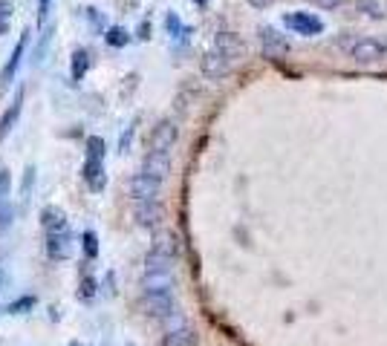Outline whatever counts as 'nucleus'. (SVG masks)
I'll use <instances>...</instances> for the list:
<instances>
[{
	"label": "nucleus",
	"instance_id": "4468645a",
	"mask_svg": "<svg viewBox=\"0 0 387 346\" xmlns=\"http://www.w3.org/2000/svg\"><path fill=\"white\" fill-rule=\"evenodd\" d=\"M41 225L47 234H58V231H67V214L64 208H58V205H47L41 211Z\"/></svg>",
	"mask_w": 387,
	"mask_h": 346
},
{
	"label": "nucleus",
	"instance_id": "20e7f679",
	"mask_svg": "<svg viewBox=\"0 0 387 346\" xmlns=\"http://www.w3.org/2000/svg\"><path fill=\"white\" fill-rule=\"evenodd\" d=\"M176 136H180V128H176V121L171 118H162L156 128L151 130V139H147V147L156 150V153H168L173 144H176Z\"/></svg>",
	"mask_w": 387,
	"mask_h": 346
},
{
	"label": "nucleus",
	"instance_id": "6e6552de",
	"mask_svg": "<svg viewBox=\"0 0 387 346\" xmlns=\"http://www.w3.org/2000/svg\"><path fill=\"white\" fill-rule=\"evenodd\" d=\"M159 179H151V176H145V173H136L133 179H130V197L136 199V202H147V199H156L159 197Z\"/></svg>",
	"mask_w": 387,
	"mask_h": 346
},
{
	"label": "nucleus",
	"instance_id": "f03ea898",
	"mask_svg": "<svg viewBox=\"0 0 387 346\" xmlns=\"http://www.w3.org/2000/svg\"><path fill=\"white\" fill-rule=\"evenodd\" d=\"M283 23L292 29L295 35H304V38H312V35L324 32V20L312 12H289V15H283Z\"/></svg>",
	"mask_w": 387,
	"mask_h": 346
},
{
	"label": "nucleus",
	"instance_id": "c85d7f7f",
	"mask_svg": "<svg viewBox=\"0 0 387 346\" xmlns=\"http://www.w3.org/2000/svg\"><path fill=\"white\" fill-rule=\"evenodd\" d=\"M32 306H35V297H20V300L9 303V311H12V314H23L26 309H32Z\"/></svg>",
	"mask_w": 387,
	"mask_h": 346
},
{
	"label": "nucleus",
	"instance_id": "6ab92c4d",
	"mask_svg": "<svg viewBox=\"0 0 387 346\" xmlns=\"http://www.w3.org/2000/svg\"><path fill=\"white\" fill-rule=\"evenodd\" d=\"M151 251H156V254H165V257H171V260H173V257H176V251H180V245H176V234H171V231L159 234Z\"/></svg>",
	"mask_w": 387,
	"mask_h": 346
},
{
	"label": "nucleus",
	"instance_id": "a878e982",
	"mask_svg": "<svg viewBox=\"0 0 387 346\" xmlns=\"http://www.w3.org/2000/svg\"><path fill=\"white\" fill-rule=\"evenodd\" d=\"M9 191H12V173L0 171V205L9 202Z\"/></svg>",
	"mask_w": 387,
	"mask_h": 346
},
{
	"label": "nucleus",
	"instance_id": "c756f323",
	"mask_svg": "<svg viewBox=\"0 0 387 346\" xmlns=\"http://www.w3.org/2000/svg\"><path fill=\"white\" fill-rule=\"evenodd\" d=\"M49 35H52V29H44V35H41V41H38V47H35V64H41V61H44V52H47Z\"/></svg>",
	"mask_w": 387,
	"mask_h": 346
},
{
	"label": "nucleus",
	"instance_id": "ddd939ff",
	"mask_svg": "<svg viewBox=\"0 0 387 346\" xmlns=\"http://www.w3.org/2000/svg\"><path fill=\"white\" fill-rule=\"evenodd\" d=\"M73 251V240L70 231H58V234H47V254L49 260H67Z\"/></svg>",
	"mask_w": 387,
	"mask_h": 346
},
{
	"label": "nucleus",
	"instance_id": "4be33fe9",
	"mask_svg": "<svg viewBox=\"0 0 387 346\" xmlns=\"http://www.w3.org/2000/svg\"><path fill=\"white\" fill-rule=\"evenodd\" d=\"M104 41H107L113 49H118V47H125V44L130 41V32H128V29H122V26H110L107 35H104Z\"/></svg>",
	"mask_w": 387,
	"mask_h": 346
},
{
	"label": "nucleus",
	"instance_id": "b1692460",
	"mask_svg": "<svg viewBox=\"0 0 387 346\" xmlns=\"http://www.w3.org/2000/svg\"><path fill=\"white\" fill-rule=\"evenodd\" d=\"M165 26H168L171 38H185V35H188V29L183 26V20H180V15H176V12H168V18H165Z\"/></svg>",
	"mask_w": 387,
	"mask_h": 346
},
{
	"label": "nucleus",
	"instance_id": "58836bf2",
	"mask_svg": "<svg viewBox=\"0 0 387 346\" xmlns=\"http://www.w3.org/2000/svg\"><path fill=\"white\" fill-rule=\"evenodd\" d=\"M197 4H205V0H197Z\"/></svg>",
	"mask_w": 387,
	"mask_h": 346
},
{
	"label": "nucleus",
	"instance_id": "423d86ee",
	"mask_svg": "<svg viewBox=\"0 0 387 346\" xmlns=\"http://www.w3.org/2000/svg\"><path fill=\"white\" fill-rule=\"evenodd\" d=\"M199 70H202V75L205 78H226L228 73H231V61L223 55V52H217V49H208L202 58H199Z\"/></svg>",
	"mask_w": 387,
	"mask_h": 346
},
{
	"label": "nucleus",
	"instance_id": "2f4dec72",
	"mask_svg": "<svg viewBox=\"0 0 387 346\" xmlns=\"http://www.w3.org/2000/svg\"><path fill=\"white\" fill-rule=\"evenodd\" d=\"M81 295H84V297H93V295H96V280H93V277H84V283H81Z\"/></svg>",
	"mask_w": 387,
	"mask_h": 346
},
{
	"label": "nucleus",
	"instance_id": "7ed1b4c3",
	"mask_svg": "<svg viewBox=\"0 0 387 346\" xmlns=\"http://www.w3.org/2000/svg\"><path fill=\"white\" fill-rule=\"evenodd\" d=\"M260 49L266 58H272V61H281L289 55V41L286 35H281L275 26H260Z\"/></svg>",
	"mask_w": 387,
	"mask_h": 346
},
{
	"label": "nucleus",
	"instance_id": "5701e85b",
	"mask_svg": "<svg viewBox=\"0 0 387 346\" xmlns=\"http://www.w3.org/2000/svg\"><path fill=\"white\" fill-rule=\"evenodd\" d=\"M12 15H15V4H12V0H0V35L9 32Z\"/></svg>",
	"mask_w": 387,
	"mask_h": 346
},
{
	"label": "nucleus",
	"instance_id": "39448f33",
	"mask_svg": "<svg viewBox=\"0 0 387 346\" xmlns=\"http://www.w3.org/2000/svg\"><path fill=\"white\" fill-rule=\"evenodd\" d=\"M145 309L151 318L156 321H171L176 318V300H173V292L168 295H145Z\"/></svg>",
	"mask_w": 387,
	"mask_h": 346
},
{
	"label": "nucleus",
	"instance_id": "f704fd0d",
	"mask_svg": "<svg viewBox=\"0 0 387 346\" xmlns=\"http://www.w3.org/2000/svg\"><path fill=\"white\" fill-rule=\"evenodd\" d=\"M49 6H52V0H38V20L44 23L47 15H49Z\"/></svg>",
	"mask_w": 387,
	"mask_h": 346
},
{
	"label": "nucleus",
	"instance_id": "0eeeda50",
	"mask_svg": "<svg viewBox=\"0 0 387 346\" xmlns=\"http://www.w3.org/2000/svg\"><path fill=\"white\" fill-rule=\"evenodd\" d=\"M145 176H151V179H165L171 173V156L168 153H156V150H147V156L142 159V171Z\"/></svg>",
	"mask_w": 387,
	"mask_h": 346
},
{
	"label": "nucleus",
	"instance_id": "9d476101",
	"mask_svg": "<svg viewBox=\"0 0 387 346\" xmlns=\"http://www.w3.org/2000/svg\"><path fill=\"white\" fill-rule=\"evenodd\" d=\"M133 219H136V225H142V228H156L159 219H162V205L156 199L136 202L133 205Z\"/></svg>",
	"mask_w": 387,
	"mask_h": 346
},
{
	"label": "nucleus",
	"instance_id": "473e14b6",
	"mask_svg": "<svg viewBox=\"0 0 387 346\" xmlns=\"http://www.w3.org/2000/svg\"><path fill=\"white\" fill-rule=\"evenodd\" d=\"M133 130H136V121H133V124H130V128H128V133L122 136V142H118V150H122V153H125V150L130 147V139H133Z\"/></svg>",
	"mask_w": 387,
	"mask_h": 346
},
{
	"label": "nucleus",
	"instance_id": "bb28decb",
	"mask_svg": "<svg viewBox=\"0 0 387 346\" xmlns=\"http://www.w3.org/2000/svg\"><path fill=\"white\" fill-rule=\"evenodd\" d=\"M81 240H84V254H87V257H96V254H99V240H96V234H93V231H84Z\"/></svg>",
	"mask_w": 387,
	"mask_h": 346
},
{
	"label": "nucleus",
	"instance_id": "cd10ccee",
	"mask_svg": "<svg viewBox=\"0 0 387 346\" xmlns=\"http://www.w3.org/2000/svg\"><path fill=\"white\" fill-rule=\"evenodd\" d=\"M12 219H15V208H12V202H4L0 205V231H6L12 225Z\"/></svg>",
	"mask_w": 387,
	"mask_h": 346
},
{
	"label": "nucleus",
	"instance_id": "7c9ffc66",
	"mask_svg": "<svg viewBox=\"0 0 387 346\" xmlns=\"http://www.w3.org/2000/svg\"><path fill=\"white\" fill-rule=\"evenodd\" d=\"M359 12H367L370 18H381V9L376 0H359Z\"/></svg>",
	"mask_w": 387,
	"mask_h": 346
},
{
	"label": "nucleus",
	"instance_id": "412c9836",
	"mask_svg": "<svg viewBox=\"0 0 387 346\" xmlns=\"http://www.w3.org/2000/svg\"><path fill=\"white\" fill-rule=\"evenodd\" d=\"M104 153H107V147H104L102 136H90V139H87V159H90V162H104Z\"/></svg>",
	"mask_w": 387,
	"mask_h": 346
},
{
	"label": "nucleus",
	"instance_id": "1a4fd4ad",
	"mask_svg": "<svg viewBox=\"0 0 387 346\" xmlns=\"http://www.w3.org/2000/svg\"><path fill=\"white\" fill-rule=\"evenodd\" d=\"M26 41H29V29L18 38V44H15V49H12L9 61H6V67H4V73H0V92L12 84V78H15L18 67H20V61H23V52H26Z\"/></svg>",
	"mask_w": 387,
	"mask_h": 346
},
{
	"label": "nucleus",
	"instance_id": "4c0bfd02",
	"mask_svg": "<svg viewBox=\"0 0 387 346\" xmlns=\"http://www.w3.org/2000/svg\"><path fill=\"white\" fill-rule=\"evenodd\" d=\"M70 346H81V343H70Z\"/></svg>",
	"mask_w": 387,
	"mask_h": 346
},
{
	"label": "nucleus",
	"instance_id": "a211bd4d",
	"mask_svg": "<svg viewBox=\"0 0 387 346\" xmlns=\"http://www.w3.org/2000/svg\"><path fill=\"white\" fill-rule=\"evenodd\" d=\"M159 271H173V260L151 251V254L145 257V274H159Z\"/></svg>",
	"mask_w": 387,
	"mask_h": 346
},
{
	"label": "nucleus",
	"instance_id": "2eb2a0df",
	"mask_svg": "<svg viewBox=\"0 0 387 346\" xmlns=\"http://www.w3.org/2000/svg\"><path fill=\"white\" fill-rule=\"evenodd\" d=\"M20 110H23V89H18V92H15L12 104L6 107V113H4V116H0V139H6V136L12 133V128H15V121H18Z\"/></svg>",
	"mask_w": 387,
	"mask_h": 346
},
{
	"label": "nucleus",
	"instance_id": "393cba45",
	"mask_svg": "<svg viewBox=\"0 0 387 346\" xmlns=\"http://www.w3.org/2000/svg\"><path fill=\"white\" fill-rule=\"evenodd\" d=\"M84 18H87V20H90V26L96 29V32H102V29H104V23H107L104 12H99L96 6H87V9H84Z\"/></svg>",
	"mask_w": 387,
	"mask_h": 346
},
{
	"label": "nucleus",
	"instance_id": "f8f14e48",
	"mask_svg": "<svg viewBox=\"0 0 387 346\" xmlns=\"http://www.w3.org/2000/svg\"><path fill=\"white\" fill-rule=\"evenodd\" d=\"M214 49L223 52L228 61L246 55V44L240 41V35H234V32H220V35L214 38Z\"/></svg>",
	"mask_w": 387,
	"mask_h": 346
},
{
	"label": "nucleus",
	"instance_id": "c9c22d12",
	"mask_svg": "<svg viewBox=\"0 0 387 346\" xmlns=\"http://www.w3.org/2000/svg\"><path fill=\"white\" fill-rule=\"evenodd\" d=\"M35 182V168H26V179H23V194H29V185Z\"/></svg>",
	"mask_w": 387,
	"mask_h": 346
},
{
	"label": "nucleus",
	"instance_id": "f257e3e1",
	"mask_svg": "<svg viewBox=\"0 0 387 346\" xmlns=\"http://www.w3.org/2000/svg\"><path fill=\"white\" fill-rule=\"evenodd\" d=\"M350 55H352V61H359V64H376V61H384V58H387V41L359 38V41H352Z\"/></svg>",
	"mask_w": 387,
	"mask_h": 346
},
{
	"label": "nucleus",
	"instance_id": "f3484780",
	"mask_svg": "<svg viewBox=\"0 0 387 346\" xmlns=\"http://www.w3.org/2000/svg\"><path fill=\"white\" fill-rule=\"evenodd\" d=\"M162 346H199V338L194 329L183 326V329H171L165 338H162Z\"/></svg>",
	"mask_w": 387,
	"mask_h": 346
},
{
	"label": "nucleus",
	"instance_id": "72a5a7b5",
	"mask_svg": "<svg viewBox=\"0 0 387 346\" xmlns=\"http://www.w3.org/2000/svg\"><path fill=\"white\" fill-rule=\"evenodd\" d=\"M309 4H315V6H321V9H338L344 0H309Z\"/></svg>",
	"mask_w": 387,
	"mask_h": 346
},
{
	"label": "nucleus",
	"instance_id": "aec40b11",
	"mask_svg": "<svg viewBox=\"0 0 387 346\" xmlns=\"http://www.w3.org/2000/svg\"><path fill=\"white\" fill-rule=\"evenodd\" d=\"M87 70H90V52H87V49H75L73 52V67H70L73 81H81L87 75Z\"/></svg>",
	"mask_w": 387,
	"mask_h": 346
},
{
	"label": "nucleus",
	"instance_id": "e433bc0d",
	"mask_svg": "<svg viewBox=\"0 0 387 346\" xmlns=\"http://www.w3.org/2000/svg\"><path fill=\"white\" fill-rule=\"evenodd\" d=\"M249 4H252L254 9H269V6L275 4V0H249Z\"/></svg>",
	"mask_w": 387,
	"mask_h": 346
},
{
	"label": "nucleus",
	"instance_id": "9b49d317",
	"mask_svg": "<svg viewBox=\"0 0 387 346\" xmlns=\"http://www.w3.org/2000/svg\"><path fill=\"white\" fill-rule=\"evenodd\" d=\"M173 271H159V274H145L142 277V289L145 295H168L173 292Z\"/></svg>",
	"mask_w": 387,
	"mask_h": 346
},
{
	"label": "nucleus",
	"instance_id": "dca6fc26",
	"mask_svg": "<svg viewBox=\"0 0 387 346\" xmlns=\"http://www.w3.org/2000/svg\"><path fill=\"white\" fill-rule=\"evenodd\" d=\"M81 179L87 182V185H90V191H102V187L107 185V176H104V165L102 162H90V159H87L84 162V168H81Z\"/></svg>",
	"mask_w": 387,
	"mask_h": 346
}]
</instances>
